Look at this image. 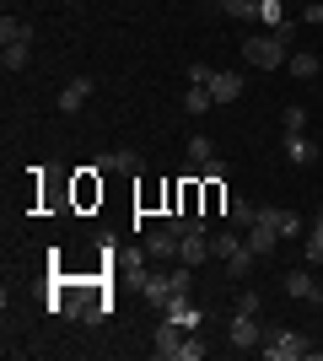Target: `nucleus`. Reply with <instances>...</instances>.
<instances>
[{"label": "nucleus", "instance_id": "obj_6", "mask_svg": "<svg viewBox=\"0 0 323 361\" xmlns=\"http://www.w3.org/2000/svg\"><path fill=\"white\" fill-rule=\"evenodd\" d=\"M259 345H264L259 313H232V324H227V350H259Z\"/></svg>", "mask_w": 323, "mask_h": 361}, {"label": "nucleus", "instance_id": "obj_3", "mask_svg": "<svg viewBox=\"0 0 323 361\" xmlns=\"http://www.w3.org/2000/svg\"><path fill=\"white\" fill-rule=\"evenodd\" d=\"M243 60L253 65V71H280V65L291 60V22L259 32V38H243Z\"/></svg>", "mask_w": 323, "mask_h": 361}, {"label": "nucleus", "instance_id": "obj_5", "mask_svg": "<svg viewBox=\"0 0 323 361\" xmlns=\"http://www.w3.org/2000/svg\"><path fill=\"white\" fill-rule=\"evenodd\" d=\"M259 350H264L270 361H308V356H312V340H308L302 329H270Z\"/></svg>", "mask_w": 323, "mask_h": 361}, {"label": "nucleus", "instance_id": "obj_11", "mask_svg": "<svg viewBox=\"0 0 323 361\" xmlns=\"http://www.w3.org/2000/svg\"><path fill=\"white\" fill-rule=\"evenodd\" d=\"M205 87H210L215 103H237V97H243V75H232V71H210V81H205Z\"/></svg>", "mask_w": 323, "mask_h": 361}, {"label": "nucleus", "instance_id": "obj_17", "mask_svg": "<svg viewBox=\"0 0 323 361\" xmlns=\"http://www.w3.org/2000/svg\"><path fill=\"white\" fill-rule=\"evenodd\" d=\"M259 221V205H248V200H227V226H237V232H248V226Z\"/></svg>", "mask_w": 323, "mask_h": 361}, {"label": "nucleus", "instance_id": "obj_14", "mask_svg": "<svg viewBox=\"0 0 323 361\" xmlns=\"http://www.w3.org/2000/svg\"><path fill=\"white\" fill-rule=\"evenodd\" d=\"M259 216L280 232V243H286V238H308V232H302V216H296V211H259Z\"/></svg>", "mask_w": 323, "mask_h": 361}, {"label": "nucleus", "instance_id": "obj_26", "mask_svg": "<svg viewBox=\"0 0 323 361\" xmlns=\"http://www.w3.org/2000/svg\"><path fill=\"white\" fill-rule=\"evenodd\" d=\"M210 81V65H189V87H205Z\"/></svg>", "mask_w": 323, "mask_h": 361}, {"label": "nucleus", "instance_id": "obj_1", "mask_svg": "<svg viewBox=\"0 0 323 361\" xmlns=\"http://www.w3.org/2000/svg\"><path fill=\"white\" fill-rule=\"evenodd\" d=\"M189 270H194V264H184V259L167 264V270H146V264H140L135 286H140V297L151 302V307H167L172 297H189Z\"/></svg>", "mask_w": 323, "mask_h": 361}, {"label": "nucleus", "instance_id": "obj_21", "mask_svg": "<svg viewBox=\"0 0 323 361\" xmlns=\"http://www.w3.org/2000/svg\"><path fill=\"white\" fill-rule=\"evenodd\" d=\"M205 162H215V140L194 135V140H189V167H205Z\"/></svg>", "mask_w": 323, "mask_h": 361}, {"label": "nucleus", "instance_id": "obj_9", "mask_svg": "<svg viewBox=\"0 0 323 361\" xmlns=\"http://www.w3.org/2000/svg\"><path fill=\"white\" fill-rule=\"evenodd\" d=\"M87 97H92V75H70V81L60 87V114H81Z\"/></svg>", "mask_w": 323, "mask_h": 361}, {"label": "nucleus", "instance_id": "obj_23", "mask_svg": "<svg viewBox=\"0 0 323 361\" xmlns=\"http://www.w3.org/2000/svg\"><path fill=\"white\" fill-rule=\"evenodd\" d=\"M259 22H264V27H286V16H280V0H259Z\"/></svg>", "mask_w": 323, "mask_h": 361}, {"label": "nucleus", "instance_id": "obj_18", "mask_svg": "<svg viewBox=\"0 0 323 361\" xmlns=\"http://www.w3.org/2000/svg\"><path fill=\"white\" fill-rule=\"evenodd\" d=\"M210 108H215L210 87H184V114H194V119H200V114H210Z\"/></svg>", "mask_w": 323, "mask_h": 361}, {"label": "nucleus", "instance_id": "obj_15", "mask_svg": "<svg viewBox=\"0 0 323 361\" xmlns=\"http://www.w3.org/2000/svg\"><path fill=\"white\" fill-rule=\"evenodd\" d=\"M286 71H291L296 81H312V75H318L323 65H318V54H312V49H291V60H286Z\"/></svg>", "mask_w": 323, "mask_h": 361}, {"label": "nucleus", "instance_id": "obj_27", "mask_svg": "<svg viewBox=\"0 0 323 361\" xmlns=\"http://www.w3.org/2000/svg\"><path fill=\"white\" fill-rule=\"evenodd\" d=\"M308 22H323V0H312V6H308Z\"/></svg>", "mask_w": 323, "mask_h": 361}, {"label": "nucleus", "instance_id": "obj_25", "mask_svg": "<svg viewBox=\"0 0 323 361\" xmlns=\"http://www.w3.org/2000/svg\"><path fill=\"white\" fill-rule=\"evenodd\" d=\"M227 205V195H221V183H205V211H221Z\"/></svg>", "mask_w": 323, "mask_h": 361}, {"label": "nucleus", "instance_id": "obj_28", "mask_svg": "<svg viewBox=\"0 0 323 361\" xmlns=\"http://www.w3.org/2000/svg\"><path fill=\"white\" fill-rule=\"evenodd\" d=\"M221 6H232V0H221Z\"/></svg>", "mask_w": 323, "mask_h": 361}, {"label": "nucleus", "instance_id": "obj_7", "mask_svg": "<svg viewBox=\"0 0 323 361\" xmlns=\"http://www.w3.org/2000/svg\"><path fill=\"white\" fill-rule=\"evenodd\" d=\"M286 297L291 302H308V307H318L323 302V286H318V275H312V264H302V270H286Z\"/></svg>", "mask_w": 323, "mask_h": 361}, {"label": "nucleus", "instance_id": "obj_24", "mask_svg": "<svg viewBox=\"0 0 323 361\" xmlns=\"http://www.w3.org/2000/svg\"><path fill=\"white\" fill-rule=\"evenodd\" d=\"M237 313H264V297L259 291H243V297H237Z\"/></svg>", "mask_w": 323, "mask_h": 361}, {"label": "nucleus", "instance_id": "obj_12", "mask_svg": "<svg viewBox=\"0 0 323 361\" xmlns=\"http://www.w3.org/2000/svg\"><path fill=\"white\" fill-rule=\"evenodd\" d=\"M162 318H172V324H178V329H189V334L205 324V313H200V307H189V297H172L167 307H162Z\"/></svg>", "mask_w": 323, "mask_h": 361}, {"label": "nucleus", "instance_id": "obj_10", "mask_svg": "<svg viewBox=\"0 0 323 361\" xmlns=\"http://www.w3.org/2000/svg\"><path fill=\"white\" fill-rule=\"evenodd\" d=\"M92 173H140V151H129V146L103 151V157L92 162Z\"/></svg>", "mask_w": 323, "mask_h": 361}, {"label": "nucleus", "instance_id": "obj_20", "mask_svg": "<svg viewBox=\"0 0 323 361\" xmlns=\"http://www.w3.org/2000/svg\"><path fill=\"white\" fill-rule=\"evenodd\" d=\"M308 264H312V270L323 264V211L312 216V226H308Z\"/></svg>", "mask_w": 323, "mask_h": 361}, {"label": "nucleus", "instance_id": "obj_4", "mask_svg": "<svg viewBox=\"0 0 323 361\" xmlns=\"http://www.w3.org/2000/svg\"><path fill=\"white\" fill-rule=\"evenodd\" d=\"M210 243H215V259L227 264V275H237V281H243V275L253 270V259H259L253 248H248V238L237 232V226H227V232H215Z\"/></svg>", "mask_w": 323, "mask_h": 361}, {"label": "nucleus", "instance_id": "obj_16", "mask_svg": "<svg viewBox=\"0 0 323 361\" xmlns=\"http://www.w3.org/2000/svg\"><path fill=\"white\" fill-rule=\"evenodd\" d=\"M286 157H291L296 167L318 162V140H308V135H286Z\"/></svg>", "mask_w": 323, "mask_h": 361}, {"label": "nucleus", "instance_id": "obj_19", "mask_svg": "<svg viewBox=\"0 0 323 361\" xmlns=\"http://www.w3.org/2000/svg\"><path fill=\"white\" fill-rule=\"evenodd\" d=\"M0 44H32V27L22 16H6V22H0Z\"/></svg>", "mask_w": 323, "mask_h": 361}, {"label": "nucleus", "instance_id": "obj_8", "mask_svg": "<svg viewBox=\"0 0 323 361\" xmlns=\"http://www.w3.org/2000/svg\"><path fill=\"white\" fill-rule=\"evenodd\" d=\"M140 248H146V259H178V226H156V232H146V243H140Z\"/></svg>", "mask_w": 323, "mask_h": 361}, {"label": "nucleus", "instance_id": "obj_2", "mask_svg": "<svg viewBox=\"0 0 323 361\" xmlns=\"http://www.w3.org/2000/svg\"><path fill=\"white\" fill-rule=\"evenodd\" d=\"M151 356L156 361H200L205 356V340H200V329L189 334V329H178L172 318H162L156 334H151Z\"/></svg>", "mask_w": 323, "mask_h": 361}, {"label": "nucleus", "instance_id": "obj_22", "mask_svg": "<svg viewBox=\"0 0 323 361\" xmlns=\"http://www.w3.org/2000/svg\"><path fill=\"white\" fill-rule=\"evenodd\" d=\"M280 124H286V135H302V130H308V108H302V103H291L286 114H280Z\"/></svg>", "mask_w": 323, "mask_h": 361}, {"label": "nucleus", "instance_id": "obj_13", "mask_svg": "<svg viewBox=\"0 0 323 361\" xmlns=\"http://www.w3.org/2000/svg\"><path fill=\"white\" fill-rule=\"evenodd\" d=\"M275 243H280V232H275L270 221H264V216H259L253 226H248V248H253L259 259H270V254H275Z\"/></svg>", "mask_w": 323, "mask_h": 361}]
</instances>
